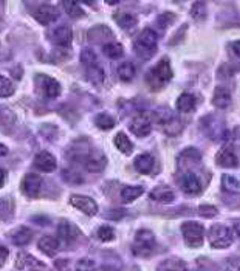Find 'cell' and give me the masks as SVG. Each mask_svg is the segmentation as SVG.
Masks as SVG:
<instances>
[{"instance_id": "35", "label": "cell", "mask_w": 240, "mask_h": 271, "mask_svg": "<svg viewBox=\"0 0 240 271\" xmlns=\"http://www.w3.org/2000/svg\"><path fill=\"white\" fill-rule=\"evenodd\" d=\"M64 8L71 19H81L85 16V11L81 8L78 2H64Z\"/></svg>"}, {"instance_id": "27", "label": "cell", "mask_w": 240, "mask_h": 271, "mask_svg": "<svg viewBox=\"0 0 240 271\" xmlns=\"http://www.w3.org/2000/svg\"><path fill=\"white\" fill-rule=\"evenodd\" d=\"M144 188L143 186H124L121 189V200L124 203H132L133 200H137L140 195H143Z\"/></svg>"}, {"instance_id": "44", "label": "cell", "mask_w": 240, "mask_h": 271, "mask_svg": "<svg viewBox=\"0 0 240 271\" xmlns=\"http://www.w3.org/2000/svg\"><path fill=\"white\" fill-rule=\"evenodd\" d=\"M199 214L202 217H206V219H211V217H216L217 216V209L216 206H211V205H202L199 208Z\"/></svg>"}, {"instance_id": "4", "label": "cell", "mask_w": 240, "mask_h": 271, "mask_svg": "<svg viewBox=\"0 0 240 271\" xmlns=\"http://www.w3.org/2000/svg\"><path fill=\"white\" fill-rule=\"evenodd\" d=\"M182 234L188 247L191 248H199L203 245V239H205V228L203 225L199 222H183L182 223Z\"/></svg>"}, {"instance_id": "50", "label": "cell", "mask_w": 240, "mask_h": 271, "mask_svg": "<svg viewBox=\"0 0 240 271\" xmlns=\"http://www.w3.org/2000/svg\"><path fill=\"white\" fill-rule=\"evenodd\" d=\"M233 230H234V234H237V236L240 237V222H236V223H234Z\"/></svg>"}, {"instance_id": "30", "label": "cell", "mask_w": 240, "mask_h": 271, "mask_svg": "<svg viewBox=\"0 0 240 271\" xmlns=\"http://www.w3.org/2000/svg\"><path fill=\"white\" fill-rule=\"evenodd\" d=\"M191 16L196 22H205L208 11H206V3L205 2H194L191 8Z\"/></svg>"}, {"instance_id": "2", "label": "cell", "mask_w": 240, "mask_h": 271, "mask_svg": "<svg viewBox=\"0 0 240 271\" xmlns=\"http://www.w3.org/2000/svg\"><path fill=\"white\" fill-rule=\"evenodd\" d=\"M157 43H158V36L154 29L146 28L138 34L137 40L133 43V51L137 53L140 57H152L154 53L157 51Z\"/></svg>"}, {"instance_id": "18", "label": "cell", "mask_w": 240, "mask_h": 271, "mask_svg": "<svg viewBox=\"0 0 240 271\" xmlns=\"http://www.w3.org/2000/svg\"><path fill=\"white\" fill-rule=\"evenodd\" d=\"M39 248L43 254L54 256L59 251V248H61V242H59V239L56 236H43L39 240Z\"/></svg>"}, {"instance_id": "51", "label": "cell", "mask_w": 240, "mask_h": 271, "mask_svg": "<svg viewBox=\"0 0 240 271\" xmlns=\"http://www.w3.org/2000/svg\"><path fill=\"white\" fill-rule=\"evenodd\" d=\"M102 271H118L115 267H112V265H104L102 267Z\"/></svg>"}, {"instance_id": "10", "label": "cell", "mask_w": 240, "mask_h": 271, "mask_svg": "<svg viewBox=\"0 0 240 271\" xmlns=\"http://www.w3.org/2000/svg\"><path fill=\"white\" fill-rule=\"evenodd\" d=\"M178 186L188 195H197L202 191V185H200L199 177L196 174H192V172H185L182 177H180Z\"/></svg>"}, {"instance_id": "11", "label": "cell", "mask_w": 240, "mask_h": 271, "mask_svg": "<svg viewBox=\"0 0 240 271\" xmlns=\"http://www.w3.org/2000/svg\"><path fill=\"white\" fill-rule=\"evenodd\" d=\"M34 168L40 172H53L57 168L56 157L48 150H42L34 157Z\"/></svg>"}, {"instance_id": "6", "label": "cell", "mask_w": 240, "mask_h": 271, "mask_svg": "<svg viewBox=\"0 0 240 271\" xmlns=\"http://www.w3.org/2000/svg\"><path fill=\"white\" fill-rule=\"evenodd\" d=\"M36 85L39 92L42 93L43 98L47 99H54L61 95V84H59L54 78L48 76V74H37L36 76Z\"/></svg>"}, {"instance_id": "9", "label": "cell", "mask_w": 240, "mask_h": 271, "mask_svg": "<svg viewBox=\"0 0 240 271\" xmlns=\"http://www.w3.org/2000/svg\"><path fill=\"white\" fill-rule=\"evenodd\" d=\"M79 236V230L68 220H62L57 227V239L62 245H71Z\"/></svg>"}, {"instance_id": "36", "label": "cell", "mask_w": 240, "mask_h": 271, "mask_svg": "<svg viewBox=\"0 0 240 271\" xmlns=\"http://www.w3.org/2000/svg\"><path fill=\"white\" fill-rule=\"evenodd\" d=\"M16 121V115L14 112L6 107V105H2L0 104V126H11Z\"/></svg>"}, {"instance_id": "52", "label": "cell", "mask_w": 240, "mask_h": 271, "mask_svg": "<svg viewBox=\"0 0 240 271\" xmlns=\"http://www.w3.org/2000/svg\"><path fill=\"white\" fill-rule=\"evenodd\" d=\"M225 271H231V270H225Z\"/></svg>"}, {"instance_id": "28", "label": "cell", "mask_w": 240, "mask_h": 271, "mask_svg": "<svg viewBox=\"0 0 240 271\" xmlns=\"http://www.w3.org/2000/svg\"><path fill=\"white\" fill-rule=\"evenodd\" d=\"M102 53L106 54L110 59H119L123 56L124 50H123V45L118 43V42H109V43H104L102 45Z\"/></svg>"}, {"instance_id": "38", "label": "cell", "mask_w": 240, "mask_h": 271, "mask_svg": "<svg viewBox=\"0 0 240 271\" xmlns=\"http://www.w3.org/2000/svg\"><path fill=\"white\" fill-rule=\"evenodd\" d=\"M96 236L99 240H102V242H110V240L115 239V231L112 227H109V225H102V227H99V230L96 231Z\"/></svg>"}, {"instance_id": "49", "label": "cell", "mask_w": 240, "mask_h": 271, "mask_svg": "<svg viewBox=\"0 0 240 271\" xmlns=\"http://www.w3.org/2000/svg\"><path fill=\"white\" fill-rule=\"evenodd\" d=\"M8 154V147L5 144H0V157H5Z\"/></svg>"}, {"instance_id": "53", "label": "cell", "mask_w": 240, "mask_h": 271, "mask_svg": "<svg viewBox=\"0 0 240 271\" xmlns=\"http://www.w3.org/2000/svg\"><path fill=\"white\" fill-rule=\"evenodd\" d=\"M239 271H240V268H239Z\"/></svg>"}, {"instance_id": "42", "label": "cell", "mask_w": 240, "mask_h": 271, "mask_svg": "<svg viewBox=\"0 0 240 271\" xmlns=\"http://www.w3.org/2000/svg\"><path fill=\"white\" fill-rule=\"evenodd\" d=\"M174 20H175V16H174V14H171V12H163L161 16L157 17V23H158V26L161 29H166Z\"/></svg>"}, {"instance_id": "7", "label": "cell", "mask_w": 240, "mask_h": 271, "mask_svg": "<svg viewBox=\"0 0 240 271\" xmlns=\"http://www.w3.org/2000/svg\"><path fill=\"white\" fill-rule=\"evenodd\" d=\"M42 188V178L36 172H29L22 180V191L28 195L29 199H37Z\"/></svg>"}, {"instance_id": "31", "label": "cell", "mask_w": 240, "mask_h": 271, "mask_svg": "<svg viewBox=\"0 0 240 271\" xmlns=\"http://www.w3.org/2000/svg\"><path fill=\"white\" fill-rule=\"evenodd\" d=\"M115 20H116V23L119 26L124 28V29H130V28H133L135 25H137V17L132 16V14H129V12H119V14H116Z\"/></svg>"}, {"instance_id": "17", "label": "cell", "mask_w": 240, "mask_h": 271, "mask_svg": "<svg viewBox=\"0 0 240 271\" xmlns=\"http://www.w3.org/2000/svg\"><path fill=\"white\" fill-rule=\"evenodd\" d=\"M51 40L54 42V45H57V47L68 48L71 45V42H73V31L68 26H59L53 33Z\"/></svg>"}, {"instance_id": "32", "label": "cell", "mask_w": 240, "mask_h": 271, "mask_svg": "<svg viewBox=\"0 0 240 271\" xmlns=\"http://www.w3.org/2000/svg\"><path fill=\"white\" fill-rule=\"evenodd\" d=\"M222 188L225 191H228V192L240 191V180L236 178L234 175L225 174V175H222Z\"/></svg>"}, {"instance_id": "22", "label": "cell", "mask_w": 240, "mask_h": 271, "mask_svg": "<svg viewBox=\"0 0 240 271\" xmlns=\"http://www.w3.org/2000/svg\"><path fill=\"white\" fill-rule=\"evenodd\" d=\"M213 104L217 109H227L231 104V95L225 87H217L213 95Z\"/></svg>"}, {"instance_id": "24", "label": "cell", "mask_w": 240, "mask_h": 271, "mask_svg": "<svg viewBox=\"0 0 240 271\" xmlns=\"http://www.w3.org/2000/svg\"><path fill=\"white\" fill-rule=\"evenodd\" d=\"M157 271H188V267H186V262L178 259V258H169L166 261H163Z\"/></svg>"}, {"instance_id": "45", "label": "cell", "mask_w": 240, "mask_h": 271, "mask_svg": "<svg viewBox=\"0 0 240 271\" xmlns=\"http://www.w3.org/2000/svg\"><path fill=\"white\" fill-rule=\"evenodd\" d=\"M123 216H126V209H113V211H110V213L106 214L107 219H113V220L121 219Z\"/></svg>"}, {"instance_id": "8", "label": "cell", "mask_w": 240, "mask_h": 271, "mask_svg": "<svg viewBox=\"0 0 240 271\" xmlns=\"http://www.w3.org/2000/svg\"><path fill=\"white\" fill-rule=\"evenodd\" d=\"M70 203L79 209L81 213L87 214V216H95L98 213V205L92 197H87V195H81V194H74L70 197Z\"/></svg>"}, {"instance_id": "34", "label": "cell", "mask_w": 240, "mask_h": 271, "mask_svg": "<svg viewBox=\"0 0 240 271\" xmlns=\"http://www.w3.org/2000/svg\"><path fill=\"white\" fill-rule=\"evenodd\" d=\"M118 76H119V79L124 81V82L132 81L133 76H135V67H133V64L132 62H124V64L119 65L118 67Z\"/></svg>"}, {"instance_id": "23", "label": "cell", "mask_w": 240, "mask_h": 271, "mask_svg": "<svg viewBox=\"0 0 240 271\" xmlns=\"http://www.w3.org/2000/svg\"><path fill=\"white\" fill-rule=\"evenodd\" d=\"M196 96L191 93H182L177 99V110H180L182 113H191L196 109Z\"/></svg>"}, {"instance_id": "16", "label": "cell", "mask_w": 240, "mask_h": 271, "mask_svg": "<svg viewBox=\"0 0 240 271\" xmlns=\"http://www.w3.org/2000/svg\"><path fill=\"white\" fill-rule=\"evenodd\" d=\"M216 163H217V166L225 168V169H233L239 164L236 154L228 147H223L219 150L217 155H216Z\"/></svg>"}, {"instance_id": "37", "label": "cell", "mask_w": 240, "mask_h": 271, "mask_svg": "<svg viewBox=\"0 0 240 271\" xmlns=\"http://www.w3.org/2000/svg\"><path fill=\"white\" fill-rule=\"evenodd\" d=\"M95 124L102 130H109V129L115 127V119L107 113H99L95 118Z\"/></svg>"}, {"instance_id": "43", "label": "cell", "mask_w": 240, "mask_h": 271, "mask_svg": "<svg viewBox=\"0 0 240 271\" xmlns=\"http://www.w3.org/2000/svg\"><path fill=\"white\" fill-rule=\"evenodd\" d=\"M76 271H96V264L92 259H79L76 262Z\"/></svg>"}, {"instance_id": "1", "label": "cell", "mask_w": 240, "mask_h": 271, "mask_svg": "<svg viewBox=\"0 0 240 271\" xmlns=\"http://www.w3.org/2000/svg\"><path fill=\"white\" fill-rule=\"evenodd\" d=\"M172 76H174V73H172L171 64L168 59L164 57L154 68L149 70V73L146 74V82L152 90H158L164 84H168L172 79Z\"/></svg>"}, {"instance_id": "20", "label": "cell", "mask_w": 240, "mask_h": 271, "mask_svg": "<svg viewBox=\"0 0 240 271\" xmlns=\"http://www.w3.org/2000/svg\"><path fill=\"white\" fill-rule=\"evenodd\" d=\"M160 124H163L164 133L169 135V137H177V135L182 133V130H183V123L172 115H169L166 119H161Z\"/></svg>"}, {"instance_id": "15", "label": "cell", "mask_w": 240, "mask_h": 271, "mask_svg": "<svg viewBox=\"0 0 240 271\" xmlns=\"http://www.w3.org/2000/svg\"><path fill=\"white\" fill-rule=\"evenodd\" d=\"M149 197H151L152 200H155V202H158V203L169 205V203H172L175 200V192H174L172 188L161 185V186H157V188H154L151 192H149Z\"/></svg>"}, {"instance_id": "26", "label": "cell", "mask_w": 240, "mask_h": 271, "mask_svg": "<svg viewBox=\"0 0 240 271\" xmlns=\"http://www.w3.org/2000/svg\"><path fill=\"white\" fill-rule=\"evenodd\" d=\"M113 143H115V146L118 147L119 152H123L124 155H130V154H132V150H133V144H132V141L129 140V137H127L126 133L119 132V133L116 135V137H115Z\"/></svg>"}, {"instance_id": "14", "label": "cell", "mask_w": 240, "mask_h": 271, "mask_svg": "<svg viewBox=\"0 0 240 271\" xmlns=\"http://www.w3.org/2000/svg\"><path fill=\"white\" fill-rule=\"evenodd\" d=\"M17 267L22 270H29V271H47V265L34 259L33 256L28 253H20L17 256Z\"/></svg>"}, {"instance_id": "41", "label": "cell", "mask_w": 240, "mask_h": 271, "mask_svg": "<svg viewBox=\"0 0 240 271\" xmlns=\"http://www.w3.org/2000/svg\"><path fill=\"white\" fill-rule=\"evenodd\" d=\"M14 202L11 199H2L0 200V219H5L12 213Z\"/></svg>"}, {"instance_id": "19", "label": "cell", "mask_w": 240, "mask_h": 271, "mask_svg": "<svg viewBox=\"0 0 240 271\" xmlns=\"http://www.w3.org/2000/svg\"><path fill=\"white\" fill-rule=\"evenodd\" d=\"M106 164H107L106 157L101 155V154H98V152H95V154H92V155H87V157H85V168H87V171L93 172V174L101 172L104 168H106Z\"/></svg>"}, {"instance_id": "5", "label": "cell", "mask_w": 240, "mask_h": 271, "mask_svg": "<svg viewBox=\"0 0 240 271\" xmlns=\"http://www.w3.org/2000/svg\"><path fill=\"white\" fill-rule=\"evenodd\" d=\"M208 239H209V245L213 248H217V250L228 248L233 244V233L228 227L217 223L209 228Z\"/></svg>"}, {"instance_id": "29", "label": "cell", "mask_w": 240, "mask_h": 271, "mask_svg": "<svg viewBox=\"0 0 240 271\" xmlns=\"http://www.w3.org/2000/svg\"><path fill=\"white\" fill-rule=\"evenodd\" d=\"M85 70H87V78L90 82H93L95 85H101L104 82V70L99 64L90 65Z\"/></svg>"}, {"instance_id": "33", "label": "cell", "mask_w": 240, "mask_h": 271, "mask_svg": "<svg viewBox=\"0 0 240 271\" xmlns=\"http://www.w3.org/2000/svg\"><path fill=\"white\" fill-rule=\"evenodd\" d=\"M202 158V154L196 147H188L186 150H183L182 155L178 157V163H183V161H188V163H199Z\"/></svg>"}, {"instance_id": "3", "label": "cell", "mask_w": 240, "mask_h": 271, "mask_svg": "<svg viewBox=\"0 0 240 271\" xmlns=\"http://www.w3.org/2000/svg\"><path fill=\"white\" fill-rule=\"evenodd\" d=\"M154 248H155V236L152 234V231H149V230L137 231L133 245H132V253L135 256L146 258V256L152 254Z\"/></svg>"}, {"instance_id": "39", "label": "cell", "mask_w": 240, "mask_h": 271, "mask_svg": "<svg viewBox=\"0 0 240 271\" xmlns=\"http://www.w3.org/2000/svg\"><path fill=\"white\" fill-rule=\"evenodd\" d=\"M12 93H14L12 82L5 76H0V98H8Z\"/></svg>"}, {"instance_id": "25", "label": "cell", "mask_w": 240, "mask_h": 271, "mask_svg": "<svg viewBox=\"0 0 240 271\" xmlns=\"http://www.w3.org/2000/svg\"><path fill=\"white\" fill-rule=\"evenodd\" d=\"M135 168L140 174H151L154 169V157L149 154H141L135 158Z\"/></svg>"}, {"instance_id": "46", "label": "cell", "mask_w": 240, "mask_h": 271, "mask_svg": "<svg viewBox=\"0 0 240 271\" xmlns=\"http://www.w3.org/2000/svg\"><path fill=\"white\" fill-rule=\"evenodd\" d=\"M8 254H9L8 248H6L5 245H2V244H0V267H2V265L6 262V259H8Z\"/></svg>"}, {"instance_id": "21", "label": "cell", "mask_w": 240, "mask_h": 271, "mask_svg": "<svg viewBox=\"0 0 240 271\" xmlns=\"http://www.w3.org/2000/svg\"><path fill=\"white\" fill-rule=\"evenodd\" d=\"M11 240H12V244H16L19 247L28 245L33 240V231L28 227H20L11 234Z\"/></svg>"}, {"instance_id": "47", "label": "cell", "mask_w": 240, "mask_h": 271, "mask_svg": "<svg viewBox=\"0 0 240 271\" xmlns=\"http://www.w3.org/2000/svg\"><path fill=\"white\" fill-rule=\"evenodd\" d=\"M231 50H233V53H234L237 57H240V40H237V42H234V43L231 45Z\"/></svg>"}, {"instance_id": "12", "label": "cell", "mask_w": 240, "mask_h": 271, "mask_svg": "<svg viewBox=\"0 0 240 271\" xmlns=\"http://www.w3.org/2000/svg\"><path fill=\"white\" fill-rule=\"evenodd\" d=\"M33 16L39 23L50 25V23H53V22H56L59 19V11H57V8H54L51 5H40L33 12Z\"/></svg>"}, {"instance_id": "40", "label": "cell", "mask_w": 240, "mask_h": 271, "mask_svg": "<svg viewBox=\"0 0 240 271\" xmlns=\"http://www.w3.org/2000/svg\"><path fill=\"white\" fill-rule=\"evenodd\" d=\"M81 62H82V65L87 68V67H90V65H95V64H99L98 62V57H96V54L92 51V50H84L82 53H81Z\"/></svg>"}, {"instance_id": "13", "label": "cell", "mask_w": 240, "mask_h": 271, "mask_svg": "<svg viewBox=\"0 0 240 271\" xmlns=\"http://www.w3.org/2000/svg\"><path fill=\"white\" fill-rule=\"evenodd\" d=\"M151 130H152V123H151V119H149L147 116H144V115L137 116L130 123V132L135 133L140 138L147 137V135L151 133Z\"/></svg>"}, {"instance_id": "48", "label": "cell", "mask_w": 240, "mask_h": 271, "mask_svg": "<svg viewBox=\"0 0 240 271\" xmlns=\"http://www.w3.org/2000/svg\"><path fill=\"white\" fill-rule=\"evenodd\" d=\"M5 180H6V172L3 169H0V188L5 185Z\"/></svg>"}]
</instances>
